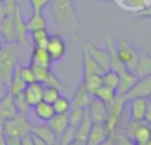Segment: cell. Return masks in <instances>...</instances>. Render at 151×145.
<instances>
[{"label": "cell", "instance_id": "cell-22", "mask_svg": "<svg viewBox=\"0 0 151 145\" xmlns=\"http://www.w3.org/2000/svg\"><path fill=\"white\" fill-rule=\"evenodd\" d=\"M82 66H83V78L84 77H88V75H92V74H102L103 68L90 57V54L86 51L83 48V62H82Z\"/></svg>", "mask_w": 151, "mask_h": 145}, {"label": "cell", "instance_id": "cell-46", "mask_svg": "<svg viewBox=\"0 0 151 145\" xmlns=\"http://www.w3.org/2000/svg\"><path fill=\"white\" fill-rule=\"evenodd\" d=\"M99 145H112V140H111V137H109V138L106 140V141H103L102 144H99Z\"/></svg>", "mask_w": 151, "mask_h": 145}, {"label": "cell", "instance_id": "cell-44", "mask_svg": "<svg viewBox=\"0 0 151 145\" xmlns=\"http://www.w3.org/2000/svg\"><path fill=\"white\" fill-rule=\"evenodd\" d=\"M6 16H7V12H6V9H4L3 3L0 1V24L3 23V20L6 19Z\"/></svg>", "mask_w": 151, "mask_h": 145}, {"label": "cell", "instance_id": "cell-5", "mask_svg": "<svg viewBox=\"0 0 151 145\" xmlns=\"http://www.w3.org/2000/svg\"><path fill=\"white\" fill-rule=\"evenodd\" d=\"M126 105H127V98L124 95H118L116 100L109 106V117H107V121L104 122V125L110 136L122 124V116L124 114Z\"/></svg>", "mask_w": 151, "mask_h": 145}, {"label": "cell", "instance_id": "cell-34", "mask_svg": "<svg viewBox=\"0 0 151 145\" xmlns=\"http://www.w3.org/2000/svg\"><path fill=\"white\" fill-rule=\"evenodd\" d=\"M19 70H20V75L23 78V81L28 85V83L36 82V78H35V73L34 68L29 65H20L19 63Z\"/></svg>", "mask_w": 151, "mask_h": 145}, {"label": "cell", "instance_id": "cell-28", "mask_svg": "<svg viewBox=\"0 0 151 145\" xmlns=\"http://www.w3.org/2000/svg\"><path fill=\"white\" fill-rule=\"evenodd\" d=\"M91 125H92V119L90 118L88 114L86 113L84 118L82 119V122H80L79 125L75 128V138L86 142V137H87L90 129H91Z\"/></svg>", "mask_w": 151, "mask_h": 145}, {"label": "cell", "instance_id": "cell-4", "mask_svg": "<svg viewBox=\"0 0 151 145\" xmlns=\"http://www.w3.org/2000/svg\"><path fill=\"white\" fill-rule=\"evenodd\" d=\"M116 51L118 58L123 63L127 70L132 71L138 60V54H139V48L134 46L131 42L126 38H120L116 40Z\"/></svg>", "mask_w": 151, "mask_h": 145}, {"label": "cell", "instance_id": "cell-49", "mask_svg": "<svg viewBox=\"0 0 151 145\" xmlns=\"http://www.w3.org/2000/svg\"><path fill=\"white\" fill-rule=\"evenodd\" d=\"M147 98H148V102H150V103H151V94H150V95H148V97H147Z\"/></svg>", "mask_w": 151, "mask_h": 145}, {"label": "cell", "instance_id": "cell-3", "mask_svg": "<svg viewBox=\"0 0 151 145\" xmlns=\"http://www.w3.org/2000/svg\"><path fill=\"white\" fill-rule=\"evenodd\" d=\"M31 130H32L31 121L27 118V114L23 113H17L15 117L3 122V132L6 136L22 137L27 133H31Z\"/></svg>", "mask_w": 151, "mask_h": 145}, {"label": "cell", "instance_id": "cell-10", "mask_svg": "<svg viewBox=\"0 0 151 145\" xmlns=\"http://www.w3.org/2000/svg\"><path fill=\"white\" fill-rule=\"evenodd\" d=\"M87 114L92 119V122L104 124L107 121V117H109V105L104 103L103 101L98 100L96 97H94L87 108Z\"/></svg>", "mask_w": 151, "mask_h": 145}, {"label": "cell", "instance_id": "cell-24", "mask_svg": "<svg viewBox=\"0 0 151 145\" xmlns=\"http://www.w3.org/2000/svg\"><path fill=\"white\" fill-rule=\"evenodd\" d=\"M48 124H50V126L54 129V132L56 133V136L60 137L64 132H66V129L70 126L68 113L67 114H55V116L48 121Z\"/></svg>", "mask_w": 151, "mask_h": 145}, {"label": "cell", "instance_id": "cell-50", "mask_svg": "<svg viewBox=\"0 0 151 145\" xmlns=\"http://www.w3.org/2000/svg\"><path fill=\"white\" fill-rule=\"evenodd\" d=\"M102 1H114V0H102Z\"/></svg>", "mask_w": 151, "mask_h": 145}, {"label": "cell", "instance_id": "cell-25", "mask_svg": "<svg viewBox=\"0 0 151 145\" xmlns=\"http://www.w3.org/2000/svg\"><path fill=\"white\" fill-rule=\"evenodd\" d=\"M119 78L120 77H119V73H118V71L112 70V68L106 70L102 73V85L116 91L118 86H119Z\"/></svg>", "mask_w": 151, "mask_h": 145}, {"label": "cell", "instance_id": "cell-47", "mask_svg": "<svg viewBox=\"0 0 151 145\" xmlns=\"http://www.w3.org/2000/svg\"><path fill=\"white\" fill-rule=\"evenodd\" d=\"M4 43H6V42H4V39H3V38H0V51L3 50V47H4Z\"/></svg>", "mask_w": 151, "mask_h": 145}, {"label": "cell", "instance_id": "cell-39", "mask_svg": "<svg viewBox=\"0 0 151 145\" xmlns=\"http://www.w3.org/2000/svg\"><path fill=\"white\" fill-rule=\"evenodd\" d=\"M20 144L22 145H34V140H32V134L27 133L24 136L20 137Z\"/></svg>", "mask_w": 151, "mask_h": 145}, {"label": "cell", "instance_id": "cell-1", "mask_svg": "<svg viewBox=\"0 0 151 145\" xmlns=\"http://www.w3.org/2000/svg\"><path fill=\"white\" fill-rule=\"evenodd\" d=\"M51 6L56 27L76 40L79 38V23L74 0H51Z\"/></svg>", "mask_w": 151, "mask_h": 145}, {"label": "cell", "instance_id": "cell-9", "mask_svg": "<svg viewBox=\"0 0 151 145\" xmlns=\"http://www.w3.org/2000/svg\"><path fill=\"white\" fill-rule=\"evenodd\" d=\"M14 22H15V32H16V43L20 46V48H28L29 42L28 39V31L26 27V20L23 19V12H22V7L16 9L14 15Z\"/></svg>", "mask_w": 151, "mask_h": 145}, {"label": "cell", "instance_id": "cell-20", "mask_svg": "<svg viewBox=\"0 0 151 145\" xmlns=\"http://www.w3.org/2000/svg\"><path fill=\"white\" fill-rule=\"evenodd\" d=\"M26 86H27V83L24 82L23 78H22V75H20L19 65H17L16 67H15V70H14V73H12L9 81L7 82L8 93L11 94V95H15V94H17V93H22V91H24Z\"/></svg>", "mask_w": 151, "mask_h": 145}, {"label": "cell", "instance_id": "cell-42", "mask_svg": "<svg viewBox=\"0 0 151 145\" xmlns=\"http://www.w3.org/2000/svg\"><path fill=\"white\" fill-rule=\"evenodd\" d=\"M146 124L151 125V103H148V108L146 110V114H145V119H143Z\"/></svg>", "mask_w": 151, "mask_h": 145}, {"label": "cell", "instance_id": "cell-35", "mask_svg": "<svg viewBox=\"0 0 151 145\" xmlns=\"http://www.w3.org/2000/svg\"><path fill=\"white\" fill-rule=\"evenodd\" d=\"M43 85H46V86H52V87H56V89H59L60 91H63L64 89H66V87H64V83H63V81L59 78V75L55 74L54 71H50L48 77H47L46 82L43 83Z\"/></svg>", "mask_w": 151, "mask_h": 145}, {"label": "cell", "instance_id": "cell-21", "mask_svg": "<svg viewBox=\"0 0 151 145\" xmlns=\"http://www.w3.org/2000/svg\"><path fill=\"white\" fill-rule=\"evenodd\" d=\"M32 109H34L35 116H36L42 122H48L50 119L55 116V110H54L52 103H48L43 100L40 101V102H37L35 106H32Z\"/></svg>", "mask_w": 151, "mask_h": 145}, {"label": "cell", "instance_id": "cell-37", "mask_svg": "<svg viewBox=\"0 0 151 145\" xmlns=\"http://www.w3.org/2000/svg\"><path fill=\"white\" fill-rule=\"evenodd\" d=\"M74 140H75V128L68 126L66 129V132L59 137V145H68Z\"/></svg>", "mask_w": 151, "mask_h": 145}, {"label": "cell", "instance_id": "cell-45", "mask_svg": "<svg viewBox=\"0 0 151 145\" xmlns=\"http://www.w3.org/2000/svg\"><path fill=\"white\" fill-rule=\"evenodd\" d=\"M68 145H86V142H84V141H80V140H76V138H75L74 141H71Z\"/></svg>", "mask_w": 151, "mask_h": 145}, {"label": "cell", "instance_id": "cell-31", "mask_svg": "<svg viewBox=\"0 0 151 145\" xmlns=\"http://www.w3.org/2000/svg\"><path fill=\"white\" fill-rule=\"evenodd\" d=\"M87 109H78V108H71V110L68 111V124L72 128H76L82 119L84 118Z\"/></svg>", "mask_w": 151, "mask_h": 145}, {"label": "cell", "instance_id": "cell-7", "mask_svg": "<svg viewBox=\"0 0 151 145\" xmlns=\"http://www.w3.org/2000/svg\"><path fill=\"white\" fill-rule=\"evenodd\" d=\"M83 48L90 54V57L103 68V70H110L111 68V58H110V54L107 51V48H103L96 46L94 42L91 40H87V42L83 43Z\"/></svg>", "mask_w": 151, "mask_h": 145}, {"label": "cell", "instance_id": "cell-41", "mask_svg": "<svg viewBox=\"0 0 151 145\" xmlns=\"http://www.w3.org/2000/svg\"><path fill=\"white\" fill-rule=\"evenodd\" d=\"M8 93V87H7V82L4 81H0V100L3 98L6 94Z\"/></svg>", "mask_w": 151, "mask_h": 145}, {"label": "cell", "instance_id": "cell-52", "mask_svg": "<svg viewBox=\"0 0 151 145\" xmlns=\"http://www.w3.org/2000/svg\"><path fill=\"white\" fill-rule=\"evenodd\" d=\"M0 1H1V0H0Z\"/></svg>", "mask_w": 151, "mask_h": 145}, {"label": "cell", "instance_id": "cell-27", "mask_svg": "<svg viewBox=\"0 0 151 145\" xmlns=\"http://www.w3.org/2000/svg\"><path fill=\"white\" fill-rule=\"evenodd\" d=\"M94 97H96L98 100L103 101L104 103H107V105L110 106L115 100H116L118 94H116V91H115V90H112V89H110V87H106V86L102 85L94 93Z\"/></svg>", "mask_w": 151, "mask_h": 145}, {"label": "cell", "instance_id": "cell-16", "mask_svg": "<svg viewBox=\"0 0 151 145\" xmlns=\"http://www.w3.org/2000/svg\"><path fill=\"white\" fill-rule=\"evenodd\" d=\"M92 98H94V95L80 83L76 87V90H75L74 95H72V98H71V108L87 109L90 102L92 101Z\"/></svg>", "mask_w": 151, "mask_h": 145}, {"label": "cell", "instance_id": "cell-19", "mask_svg": "<svg viewBox=\"0 0 151 145\" xmlns=\"http://www.w3.org/2000/svg\"><path fill=\"white\" fill-rule=\"evenodd\" d=\"M119 86H118L116 94L118 95H126L130 91V89L135 85V82L138 81V77L130 70L123 71L122 74H119Z\"/></svg>", "mask_w": 151, "mask_h": 145}, {"label": "cell", "instance_id": "cell-13", "mask_svg": "<svg viewBox=\"0 0 151 145\" xmlns=\"http://www.w3.org/2000/svg\"><path fill=\"white\" fill-rule=\"evenodd\" d=\"M150 94H151V74L138 78L135 85L130 89V91L124 97L128 100V98H134V97H148Z\"/></svg>", "mask_w": 151, "mask_h": 145}, {"label": "cell", "instance_id": "cell-40", "mask_svg": "<svg viewBox=\"0 0 151 145\" xmlns=\"http://www.w3.org/2000/svg\"><path fill=\"white\" fill-rule=\"evenodd\" d=\"M6 145H22L20 144V137L6 136Z\"/></svg>", "mask_w": 151, "mask_h": 145}, {"label": "cell", "instance_id": "cell-30", "mask_svg": "<svg viewBox=\"0 0 151 145\" xmlns=\"http://www.w3.org/2000/svg\"><path fill=\"white\" fill-rule=\"evenodd\" d=\"M52 106H54L55 114H67L71 110V100L67 98L66 95H62V94H60L59 98L52 103Z\"/></svg>", "mask_w": 151, "mask_h": 145}, {"label": "cell", "instance_id": "cell-33", "mask_svg": "<svg viewBox=\"0 0 151 145\" xmlns=\"http://www.w3.org/2000/svg\"><path fill=\"white\" fill-rule=\"evenodd\" d=\"M60 94H62V91H60L59 89L44 85V90H43V101H46V102H48V103H54L55 101L59 98Z\"/></svg>", "mask_w": 151, "mask_h": 145}, {"label": "cell", "instance_id": "cell-51", "mask_svg": "<svg viewBox=\"0 0 151 145\" xmlns=\"http://www.w3.org/2000/svg\"><path fill=\"white\" fill-rule=\"evenodd\" d=\"M54 145H59V142H56V144H54Z\"/></svg>", "mask_w": 151, "mask_h": 145}, {"label": "cell", "instance_id": "cell-29", "mask_svg": "<svg viewBox=\"0 0 151 145\" xmlns=\"http://www.w3.org/2000/svg\"><path fill=\"white\" fill-rule=\"evenodd\" d=\"M82 85L94 95L95 91L102 86V74H92L82 78Z\"/></svg>", "mask_w": 151, "mask_h": 145}, {"label": "cell", "instance_id": "cell-12", "mask_svg": "<svg viewBox=\"0 0 151 145\" xmlns=\"http://www.w3.org/2000/svg\"><path fill=\"white\" fill-rule=\"evenodd\" d=\"M110 137L104 124L102 122H92L91 129L86 137V145H99Z\"/></svg>", "mask_w": 151, "mask_h": 145}, {"label": "cell", "instance_id": "cell-23", "mask_svg": "<svg viewBox=\"0 0 151 145\" xmlns=\"http://www.w3.org/2000/svg\"><path fill=\"white\" fill-rule=\"evenodd\" d=\"M26 27L28 34L36 31V30L47 28V19L43 12H32L31 16L26 20Z\"/></svg>", "mask_w": 151, "mask_h": 145}, {"label": "cell", "instance_id": "cell-43", "mask_svg": "<svg viewBox=\"0 0 151 145\" xmlns=\"http://www.w3.org/2000/svg\"><path fill=\"white\" fill-rule=\"evenodd\" d=\"M32 134V140H34V145H48L44 140H42V138H39L37 136H35L34 133H31Z\"/></svg>", "mask_w": 151, "mask_h": 145}, {"label": "cell", "instance_id": "cell-2", "mask_svg": "<svg viewBox=\"0 0 151 145\" xmlns=\"http://www.w3.org/2000/svg\"><path fill=\"white\" fill-rule=\"evenodd\" d=\"M20 46L16 42H6L0 51V81L8 82L15 67L19 65Z\"/></svg>", "mask_w": 151, "mask_h": 145}, {"label": "cell", "instance_id": "cell-36", "mask_svg": "<svg viewBox=\"0 0 151 145\" xmlns=\"http://www.w3.org/2000/svg\"><path fill=\"white\" fill-rule=\"evenodd\" d=\"M32 12H43L51 4V0H28Z\"/></svg>", "mask_w": 151, "mask_h": 145}, {"label": "cell", "instance_id": "cell-11", "mask_svg": "<svg viewBox=\"0 0 151 145\" xmlns=\"http://www.w3.org/2000/svg\"><path fill=\"white\" fill-rule=\"evenodd\" d=\"M29 66L34 67H46L51 68L54 62H52L51 57H50L48 51L46 50V47H32L31 55H29Z\"/></svg>", "mask_w": 151, "mask_h": 145}, {"label": "cell", "instance_id": "cell-48", "mask_svg": "<svg viewBox=\"0 0 151 145\" xmlns=\"http://www.w3.org/2000/svg\"><path fill=\"white\" fill-rule=\"evenodd\" d=\"M142 145H151V140H148L147 142H145V144H142Z\"/></svg>", "mask_w": 151, "mask_h": 145}, {"label": "cell", "instance_id": "cell-32", "mask_svg": "<svg viewBox=\"0 0 151 145\" xmlns=\"http://www.w3.org/2000/svg\"><path fill=\"white\" fill-rule=\"evenodd\" d=\"M14 97V102L15 105H16V109L19 113H23V114H27L29 111V109H31V106L28 105V102H27L26 97H24V91H22V93H17L15 94Z\"/></svg>", "mask_w": 151, "mask_h": 145}, {"label": "cell", "instance_id": "cell-26", "mask_svg": "<svg viewBox=\"0 0 151 145\" xmlns=\"http://www.w3.org/2000/svg\"><path fill=\"white\" fill-rule=\"evenodd\" d=\"M50 32L47 28H42V30H36V31L29 34V40H31L32 46L35 47H46L47 42L50 39Z\"/></svg>", "mask_w": 151, "mask_h": 145}, {"label": "cell", "instance_id": "cell-14", "mask_svg": "<svg viewBox=\"0 0 151 145\" xmlns=\"http://www.w3.org/2000/svg\"><path fill=\"white\" fill-rule=\"evenodd\" d=\"M132 73L138 78L145 77V75L151 74V54L143 48H139V54H138V60L135 67L132 68Z\"/></svg>", "mask_w": 151, "mask_h": 145}, {"label": "cell", "instance_id": "cell-18", "mask_svg": "<svg viewBox=\"0 0 151 145\" xmlns=\"http://www.w3.org/2000/svg\"><path fill=\"white\" fill-rule=\"evenodd\" d=\"M19 113L16 109V105L14 102V97L9 93H7L6 95L0 100V121L4 122L7 119L15 117Z\"/></svg>", "mask_w": 151, "mask_h": 145}, {"label": "cell", "instance_id": "cell-6", "mask_svg": "<svg viewBox=\"0 0 151 145\" xmlns=\"http://www.w3.org/2000/svg\"><path fill=\"white\" fill-rule=\"evenodd\" d=\"M46 50L48 51L52 62H62L67 55V42L60 34H51L47 42Z\"/></svg>", "mask_w": 151, "mask_h": 145}, {"label": "cell", "instance_id": "cell-15", "mask_svg": "<svg viewBox=\"0 0 151 145\" xmlns=\"http://www.w3.org/2000/svg\"><path fill=\"white\" fill-rule=\"evenodd\" d=\"M31 133H34L35 136H37L39 138L44 140L48 145H54L56 142H59V137L56 136V133L54 132V129L50 126L48 122H42L39 125H32Z\"/></svg>", "mask_w": 151, "mask_h": 145}, {"label": "cell", "instance_id": "cell-17", "mask_svg": "<svg viewBox=\"0 0 151 145\" xmlns=\"http://www.w3.org/2000/svg\"><path fill=\"white\" fill-rule=\"evenodd\" d=\"M43 90H44V85L42 82H32L26 86L24 97L31 108L43 100Z\"/></svg>", "mask_w": 151, "mask_h": 145}, {"label": "cell", "instance_id": "cell-38", "mask_svg": "<svg viewBox=\"0 0 151 145\" xmlns=\"http://www.w3.org/2000/svg\"><path fill=\"white\" fill-rule=\"evenodd\" d=\"M31 67L34 68L36 82H42V83L46 82V79H47V77H48V74H50V71H51V68H46V67H34V66H31Z\"/></svg>", "mask_w": 151, "mask_h": 145}, {"label": "cell", "instance_id": "cell-8", "mask_svg": "<svg viewBox=\"0 0 151 145\" xmlns=\"http://www.w3.org/2000/svg\"><path fill=\"white\" fill-rule=\"evenodd\" d=\"M148 98L147 97H134L127 100L128 109V119L131 121H143L145 119L146 110L148 108Z\"/></svg>", "mask_w": 151, "mask_h": 145}]
</instances>
